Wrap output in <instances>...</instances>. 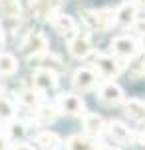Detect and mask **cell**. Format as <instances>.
Segmentation results:
<instances>
[{
    "label": "cell",
    "instance_id": "31",
    "mask_svg": "<svg viewBox=\"0 0 145 150\" xmlns=\"http://www.w3.org/2000/svg\"><path fill=\"white\" fill-rule=\"evenodd\" d=\"M103 150H117V148H109V146H105V148H103Z\"/></svg>",
    "mask_w": 145,
    "mask_h": 150
},
{
    "label": "cell",
    "instance_id": "8",
    "mask_svg": "<svg viewBox=\"0 0 145 150\" xmlns=\"http://www.w3.org/2000/svg\"><path fill=\"white\" fill-rule=\"evenodd\" d=\"M123 88L115 82H103L100 86V100L105 106H115V104H121L125 102L123 100Z\"/></svg>",
    "mask_w": 145,
    "mask_h": 150
},
{
    "label": "cell",
    "instance_id": "5",
    "mask_svg": "<svg viewBox=\"0 0 145 150\" xmlns=\"http://www.w3.org/2000/svg\"><path fill=\"white\" fill-rule=\"evenodd\" d=\"M68 52L74 58H86L91 54V36L88 32H76V36L70 38Z\"/></svg>",
    "mask_w": 145,
    "mask_h": 150
},
{
    "label": "cell",
    "instance_id": "28",
    "mask_svg": "<svg viewBox=\"0 0 145 150\" xmlns=\"http://www.w3.org/2000/svg\"><path fill=\"white\" fill-rule=\"evenodd\" d=\"M0 44H4V30H2V24H0Z\"/></svg>",
    "mask_w": 145,
    "mask_h": 150
},
{
    "label": "cell",
    "instance_id": "15",
    "mask_svg": "<svg viewBox=\"0 0 145 150\" xmlns=\"http://www.w3.org/2000/svg\"><path fill=\"white\" fill-rule=\"evenodd\" d=\"M109 134L113 140H117L119 144H133V132L129 130L127 124H123L121 120H112L109 122Z\"/></svg>",
    "mask_w": 145,
    "mask_h": 150
},
{
    "label": "cell",
    "instance_id": "1",
    "mask_svg": "<svg viewBox=\"0 0 145 150\" xmlns=\"http://www.w3.org/2000/svg\"><path fill=\"white\" fill-rule=\"evenodd\" d=\"M79 14H82V20L96 32H107L113 24H117L115 22V10H112V8H98V10L84 8V10H79Z\"/></svg>",
    "mask_w": 145,
    "mask_h": 150
},
{
    "label": "cell",
    "instance_id": "26",
    "mask_svg": "<svg viewBox=\"0 0 145 150\" xmlns=\"http://www.w3.org/2000/svg\"><path fill=\"white\" fill-rule=\"evenodd\" d=\"M8 148H10V138L0 132V150H8Z\"/></svg>",
    "mask_w": 145,
    "mask_h": 150
},
{
    "label": "cell",
    "instance_id": "6",
    "mask_svg": "<svg viewBox=\"0 0 145 150\" xmlns=\"http://www.w3.org/2000/svg\"><path fill=\"white\" fill-rule=\"evenodd\" d=\"M96 68L101 76L105 78H115L123 70V62L117 56H107V54H98L96 56Z\"/></svg>",
    "mask_w": 145,
    "mask_h": 150
},
{
    "label": "cell",
    "instance_id": "4",
    "mask_svg": "<svg viewBox=\"0 0 145 150\" xmlns=\"http://www.w3.org/2000/svg\"><path fill=\"white\" fill-rule=\"evenodd\" d=\"M112 52L117 58H135L139 54V44L129 36H115L112 40Z\"/></svg>",
    "mask_w": 145,
    "mask_h": 150
},
{
    "label": "cell",
    "instance_id": "32",
    "mask_svg": "<svg viewBox=\"0 0 145 150\" xmlns=\"http://www.w3.org/2000/svg\"><path fill=\"white\" fill-rule=\"evenodd\" d=\"M0 96H2V86H0Z\"/></svg>",
    "mask_w": 145,
    "mask_h": 150
},
{
    "label": "cell",
    "instance_id": "20",
    "mask_svg": "<svg viewBox=\"0 0 145 150\" xmlns=\"http://www.w3.org/2000/svg\"><path fill=\"white\" fill-rule=\"evenodd\" d=\"M0 16L4 18H20L22 16V6L18 0H0Z\"/></svg>",
    "mask_w": 145,
    "mask_h": 150
},
{
    "label": "cell",
    "instance_id": "9",
    "mask_svg": "<svg viewBox=\"0 0 145 150\" xmlns=\"http://www.w3.org/2000/svg\"><path fill=\"white\" fill-rule=\"evenodd\" d=\"M58 72L48 68H36L34 72V86L42 92H50V90H56L58 86Z\"/></svg>",
    "mask_w": 145,
    "mask_h": 150
},
{
    "label": "cell",
    "instance_id": "7",
    "mask_svg": "<svg viewBox=\"0 0 145 150\" xmlns=\"http://www.w3.org/2000/svg\"><path fill=\"white\" fill-rule=\"evenodd\" d=\"M96 82H98V76H96V72L91 68H78L74 72V76H72V84H74V88L78 90V92H89L93 86H96Z\"/></svg>",
    "mask_w": 145,
    "mask_h": 150
},
{
    "label": "cell",
    "instance_id": "16",
    "mask_svg": "<svg viewBox=\"0 0 145 150\" xmlns=\"http://www.w3.org/2000/svg\"><path fill=\"white\" fill-rule=\"evenodd\" d=\"M30 62H38V68H48V70H54V72H64L66 70L62 58L56 56V54H48V52L30 58Z\"/></svg>",
    "mask_w": 145,
    "mask_h": 150
},
{
    "label": "cell",
    "instance_id": "22",
    "mask_svg": "<svg viewBox=\"0 0 145 150\" xmlns=\"http://www.w3.org/2000/svg\"><path fill=\"white\" fill-rule=\"evenodd\" d=\"M26 134H28V128H26V124L20 122V120H12L10 124H8V128H6V136L10 140H20V142H22Z\"/></svg>",
    "mask_w": 145,
    "mask_h": 150
},
{
    "label": "cell",
    "instance_id": "30",
    "mask_svg": "<svg viewBox=\"0 0 145 150\" xmlns=\"http://www.w3.org/2000/svg\"><path fill=\"white\" fill-rule=\"evenodd\" d=\"M137 4H139L141 8H145V0H137Z\"/></svg>",
    "mask_w": 145,
    "mask_h": 150
},
{
    "label": "cell",
    "instance_id": "10",
    "mask_svg": "<svg viewBox=\"0 0 145 150\" xmlns=\"http://www.w3.org/2000/svg\"><path fill=\"white\" fill-rule=\"evenodd\" d=\"M105 146L101 144L98 138H93V136H70L66 140V150H103Z\"/></svg>",
    "mask_w": 145,
    "mask_h": 150
},
{
    "label": "cell",
    "instance_id": "13",
    "mask_svg": "<svg viewBox=\"0 0 145 150\" xmlns=\"http://www.w3.org/2000/svg\"><path fill=\"white\" fill-rule=\"evenodd\" d=\"M115 22L121 26H133L137 22V4L133 2H123L115 10Z\"/></svg>",
    "mask_w": 145,
    "mask_h": 150
},
{
    "label": "cell",
    "instance_id": "2",
    "mask_svg": "<svg viewBox=\"0 0 145 150\" xmlns=\"http://www.w3.org/2000/svg\"><path fill=\"white\" fill-rule=\"evenodd\" d=\"M20 50L28 58L44 54V52H48V38L42 32H28V34L24 36L22 44H20Z\"/></svg>",
    "mask_w": 145,
    "mask_h": 150
},
{
    "label": "cell",
    "instance_id": "24",
    "mask_svg": "<svg viewBox=\"0 0 145 150\" xmlns=\"http://www.w3.org/2000/svg\"><path fill=\"white\" fill-rule=\"evenodd\" d=\"M16 114V110H14V104L8 100V98H4V96H0V120L4 122V120H12Z\"/></svg>",
    "mask_w": 145,
    "mask_h": 150
},
{
    "label": "cell",
    "instance_id": "29",
    "mask_svg": "<svg viewBox=\"0 0 145 150\" xmlns=\"http://www.w3.org/2000/svg\"><path fill=\"white\" fill-rule=\"evenodd\" d=\"M141 48H143V50H145V32H143V34H141Z\"/></svg>",
    "mask_w": 145,
    "mask_h": 150
},
{
    "label": "cell",
    "instance_id": "3",
    "mask_svg": "<svg viewBox=\"0 0 145 150\" xmlns=\"http://www.w3.org/2000/svg\"><path fill=\"white\" fill-rule=\"evenodd\" d=\"M58 110L64 116H86V102L76 94H62L58 98Z\"/></svg>",
    "mask_w": 145,
    "mask_h": 150
},
{
    "label": "cell",
    "instance_id": "21",
    "mask_svg": "<svg viewBox=\"0 0 145 150\" xmlns=\"http://www.w3.org/2000/svg\"><path fill=\"white\" fill-rule=\"evenodd\" d=\"M16 70H18V60L8 52H0V74L8 76V74H14Z\"/></svg>",
    "mask_w": 145,
    "mask_h": 150
},
{
    "label": "cell",
    "instance_id": "23",
    "mask_svg": "<svg viewBox=\"0 0 145 150\" xmlns=\"http://www.w3.org/2000/svg\"><path fill=\"white\" fill-rule=\"evenodd\" d=\"M133 62L129 64V74L133 78H139V76H145V54H137L135 58H131Z\"/></svg>",
    "mask_w": 145,
    "mask_h": 150
},
{
    "label": "cell",
    "instance_id": "17",
    "mask_svg": "<svg viewBox=\"0 0 145 150\" xmlns=\"http://www.w3.org/2000/svg\"><path fill=\"white\" fill-rule=\"evenodd\" d=\"M84 130H86L88 136L98 138V136L103 134V130H105V120L100 114H86L84 116Z\"/></svg>",
    "mask_w": 145,
    "mask_h": 150
},
{
    "label": "cell",
    "instance_id": "18",
    "mask_svg": "<svg viewBox=\"0 0 145 150\" xmlns=\"http://www.w3.org/2000/svg\"><path fill=\"white\" fill-rule=\"evenodd\" d=\"M123 110L135 122H145V102L139 98H129L123 102Z\"/></svg>",
    "mask_w": 145,
    "mask_h": 150
},
{
    "label": "cell",
    "instance_id": "25",
    "mask_svg": "<svg viewBox=\"0 0 145 150\" xmlns=\"http://www.w3.org/2000/svg\"><path fill=\"white\" fill-rule=\"evenodd\" d=\"M58 112H60L58 106H42V108L36 112V120H38V122H52V120L56 118Z\"/></svg>",
    "mask_w": 145,
    "mask_h": 150
},
{
    "label": "cell",
    "instance_id": "19",
    "mask_svg": "<svg viewBox=\"0 0 145 150\" xmlns=\"http://www.w3.org/2000/svg\"><path fill=\"white\" fill-rule=\"evenodd\" d=\"M18 100H20L24 106H28V108H36V106L42 104V90H38L36 86L26 88L22 92H18Z\"/></svg>",
    "mask_w": 145,
    "mask_h": 150
},
{
    "label": "cell",
    "instance_id": "11",
    "mask_svg": "<svg viewBox=\"0 0 145 150\" xmlns=\"http://www.w3.org/2000/svg\"><path fill=\"white\" fill-rule=\"evenodd\" d=\"M60 0H32V12L36 18H48L52 20L60 14Z\"/></svg>",
    "mask_w": 145,
    "mask_h": 150
},
{
    "label": "cell",
    "instance_id": "12",
    "mask_svg": "<svg viewBox=\"0 0 145 150\" xmlns=\"http://www.w3.org/2000/svg\"><path fill=\"white\" fill-rule=\"evenodd\" d=\"M52 26H54V30H56L60 36H66V38H72V36H76V22H74V18L72 16H68V14H56L52 20Z\"/></svg>",
    "mask_w": 145,
    "mask_h": 150
},
{
    "label": "cell",
    "instance_id": "27",
    "mask_svg": "<svg viewBox=\"0 0 145 150\" xmlns=\"http://www.w3.org/2000/svg\"><path fill=\"white\" fill-rule=\"evenodd\" d=\"M14 150H34V146L26 144V142H18V144L14 146Z\"/></svg>",
    "mask_w": 145,
    "mask_h": 150
},
{
    "label": "cell",
    "instance_id": "14",
    "mask_svg": "<svg viewBox=\"0 0 145 150\" xmlns=\"http://www.w3.org/2000/svg\"><path fill=\"white\" fill-rule=\"evenodd\" d=\"M36 146L42 150H60L62 148V138L58 136L56 132H52V130H42V132H38L36 134Z\"/></svg>",
    "mask_w": 145,
    "mask_h": 150
}]
</instances>
